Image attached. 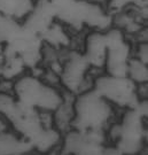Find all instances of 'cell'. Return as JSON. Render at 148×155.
Returning <instances> with one entry per match:
<instances>
[{
    "label": "cell",
    "mask_w": 148,
    "mask_h": 155,
    "mask_svg": "<svg viewBox=\"0 0 148 155\" xmlns=\"http://www.w3.org/2000/svg\"><path fill=\"white\" fill-rule=\"evenodd\" d=\"M1 79H2V77H1V75H0V82H1Z\"/></svg>",
    "instance_id": "9"
},
{
    "label": "cell",
    "mask_w": 148,
    "mask_h": 155,
    "mask_svg": "<svg viewBox=\"0 0 148 155\" xmlns=\"http://www.w3.org/2000/svg\"><path fill=\"white\" fill-rule=\"evenodd\" d=\"M13 130H14V127H13L11 120L7 116H5V115L0 114V133L9 132V131H13Z\"/></svg>",
    "instance_id": "7"
},
{
    "label": "cell",
    "mask_w": 148,
    "mask_h": 155,
    "mask_svg": "<svg viewBox=\"0 0 148 155\" xmlns=\"http://www.w3.org/2000/svg\"><path fill=\"white\" fill-rule=\"evenodd\" d=\"M108 52V45L104 31L88 30L83 46V54L87 60L88 64L95 68L104 69L106 58Z\"/></svg>",
    "instance_id": "1"
},
{
    "label": "cell",
    "mask_w": 148,
    "mask_h": 155,
    "mask_svg": "<svg viewBox=\"0 0 148 155\" xmlns=\"http://www.w3.org/2000/svg\"><path fill=\"white\" fill-rule=\"evenodd\" d=\"M134 95L138 101H147L148 99V82L134 84Z\"/></svg>",
    "instance_id": "6"
},
{
    "label": "cell",
    "mask_w": 148,
    "mask_h": 155,
    "mask_svg": "<svg viewBox=\"0 0 148 155\" xmlns=\"http://www.w3.org/2000/svg\"><path fill=\"white\" fill-rule=\"evenodd\" d=\"M32 150L30 141L20 136L15 130L0 133V155H27Z\"/></svg>",
    "instance_id": "2"
},
{
    "label": "cell",
    "mask_w": 148,
    "mask_h": 155,
    "mask_svg": "<svg viewBox=\"0 0 148 155\" xmlns=\"http://www.w3.org/2000/svg\"><path fill=\"white\" fill-rule=\"evenodd\" d=\"M131 56L148 64V41L131 45Z\"/></svg>",
    "instance_id": "5"
},
{
    "label": "cell",
    "mask_w": 148,
    "mask_h": 155,
    "mask_svg": "<svg viewBox=\"0 0 148 155\" xmlns=\"http://www.w3.org/2000/svg\"><path fill=\"white\" fill-rule=\"evenodd\" d=\"M6 56V43L0 41V66L2 64V62L5 60Z\"/></svg>",
    "instance_id": "8"
},
{
    "label": "cell",
    "mask_w": 148,
    "mask_h": 155,
    "mask_svg": "<svg viewBox=\"0 0 148 155\" xmlns=\"http://www.w3.org/2000/svg\"><path fill=\"white\" fill-rule=\"evenodd\" d=\"M62 100H63L62 87L49 86L43 83L35 109L54 111L61 105Z\"/></svg>",
    "instance_id": "3"
},
{
    "label": "cell",
    "mask_w": 148,
    "mask_h": 155,
    "mask_svg": "<svg viewBox=\"0 0 148 155\" xmlns=\"http://www.w3.org/2000/svg\"><path fill=\"white\" fill-rule=\"evenodd\" d=\"M126 77L133 84L148 82V64L131 56L126 66Z\"/></svg>",
    "instance_id": "4"
}]
</instances>
